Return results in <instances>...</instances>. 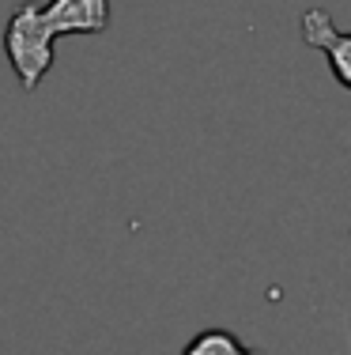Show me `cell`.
I'll use <instances>...</instances> for the list:
<instances>
[{"label": "cell", "mask_w": 351, "mask_h": 355, "mask_svg": "<svg viewBox=\"0 0 351 355\" xmlns=\"http://www.w3.org/2000/svg\"><path fill=\"white\" fill-rule=\"evenodd\" d=\"M42 8V23L53 38L64 35H102L114 19L110 0H49Z\"/></svg>", "instance_id": "obj_2"}, {"label": "cell", "mask_w": 351, "mask_h": 355, "mask_svg": "<svg viewBox=\"0 0 351 355\" xmlns=\"http://www.w3.org/2000/svg\"><path fill=\"white\" fill-rule=\"evenodd\" d=\"M181 355H261V352L242 344L227 329H200L193 340L181 348Z\"/></svg>", "instance_id": "obj_4"}, {"label": "cell", "mask_w": 351, "mask_h": 355, "mask_svg": "<svg viewBox=\"0 0 351 355\" xmlns=\"http://www.w3.org/2000/svg\"><path fill=\"white\" fill-rule=\"evenodd\" d=\"M298 31H303V42H306V46L321 49L325 61H329V69H332V76H336V80L351 91V35H344V31L332 23V15L321 12V8L303 12Z\"/></svg>", "instance_id": "obj_3"}, {"label": "cell", "mask_w": 351, "mask_h": 355, "mask_svg": "<svg viewBox=\"0 0 351 355\" xmlns=\"http://www.w3.org/2000/svg\"><path fill=\"white\" fill-rule=\"evenodd\" d=\"M53 35L42 23L38 4H19L4 27V53L23 91H35L46 72L53 69Z\"/></svg>", "instance_id": "obj_1"}]
</instances>
